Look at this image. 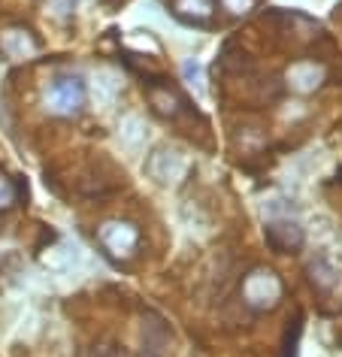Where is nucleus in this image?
Listing matches in <instances>:
<instances>
[{
    "label": "nucleus",
    "mask_w": 342,
    "mask_h": 357,
    "mask_svg": "<svg viewBox=\"0 0 342 357\" xmlns=\"http://www.w3.org/2000/svg\"><path fill=\"white\" fill-rule=\"evenodd\" d=\"M309 273H312V279L318 282L321 288H333V284L339 282V270H336V266H333L324 255H321V257H315L312 266H309Z\"/></svg>",
    "instance_id": "6e6552de"
},
{
    "label": "nucleus",
    "mask_w": 342,
    "mask_h": 357,
    "mask_svg": "<svg viewBox=\"0 0 342 357\" xmlns=\"http://www.w3.org/2000/svg\"><path fill=\"white\" fill-rule=\"evenodd\" d=\"M242 297L251 309H273L282 300V282L273 270H255L242 282Z\"/></svg>",
    "instance_id": "f257e3e1"
},
{
    "label": "nucleus",
    "mask_w": 342,
    "mask_h": 357,
    "mask_svg": "<svg viewBox=\"0 0 342 357\" xmlns=\"http://www.w3.org/2000/svg\"><path fill=\"white\" fill-rule=\"evenodd\" d=\"M149 173L158 178V182H176V178L185 176V158L179 155L176 149H158L155 155L149 158Z\"/></svg>",
    "instance_id": "39448f33"
},
{
    "label": "nucleus",
    "mask_w": 342,
    "mask_h": 357,
    "mask_svg": "<svg viewBox=\"0 0 342 357\" xmlns=\"http://www.w3.org/2000/svg\"><path fill=\"white\" fill-rule=\"evenodd\" d=\"M221 3H224V10H230V13H246L251 6V0H221Z\"/></svg>",
    "instance_id": "4468645a"
},
{
    "label": "nucleus",
    "mask_w": 342,
    "mask_h": 357,
    "mask_svg": "<svg viewBox=\"0 0 342 357\" xmlns=\"http://www.w3.org/2000/svg\"><path fill=\"white\" fill-rule=\"evenodd\" d=\"M185 70V79H188V82H197V85H200V64H194V61H188V64L182 67Z\"/></svg>",
    "instance_id": "ddd939ff"
},
{
    "label": "nucleus",
    "mask_w": 342,
    "mask_h": 357,
    "mask_svg": "<svg viewBox=\"0 0 342 357\" xmlns=\"http://www.w3.org/2000/svg\"><path fill=\"white\" fill-rule=\"evenodd\" d=\"M97 88H103V97H106V100H112L115 91H119V82H115V76L101 73V76H97Z\"/></svg>",
    "instance_id": "9d476101"
},
{
    "label": "nucleus",
    "mask_w": 342,
    "mask_h": 357,
    "mask_svg": "<svg viewBox=\"0 0 342 357\" xmlns=\"http://www.w3.org/2000/svg\"><path fill=\"white\" fill-rule=\"evenodd\" d=\"M46 106L55 115H76L85 106V85L82 79L67 76V79H55L52 88L46 91Z\"/></svg>",
    "instance_id": "f03ea898"
},
{
    "label": "nucleus",
    "mask_w": 342,
    "mask_h": 357,
    "mask_svg": "<svg viewBox=\"0 0 342 357\" xmlns=\"http://www.w3.org/2000/svg\"><path fill=\"white\" fill-rule=\"evenodd\" d=\"M101 243L110 248L112 255L128 257V255H133V248H137L140 234L133 225H128V221H106L101 227Z\"/></svg>",
    "instance_id": "7ed1b4c3"
},
{
    "label": "nucleus",
    "mask_w": 342,
    "mask_h": 357,
    "mask_svg": "<svg viewBox=\"0 0 342 357\" xmlns=\"http://www.w3.org/2000/svg\"><path fill=\"white\" fill-rule=\"evenodd\" d=\"M121 139L128 142L131 149H137L140 142H142V121L133 119V115H131V119H124V124H121Z\"/></svg>",
    "instance_id": "1a4fd4ad"
},
{
    "label": "nucleus",
    "mask_w": 342,
    "mask_h": 357,
    "mask_svg": "<svg viewBox=\"0 0 342 357\" xmlns=\"http://www.w3.org/2000/svg\"><path fill=\"white\" fill-rule=\"evenodd\" d=\"M15 200V191H13V185L6 182V178H0V209H6L10 203Z\"/></svg>",
    "instance_id": "f8f14e48"
},
{
    "label": "nucleus",
    "mask_w": 342,
    "mask_h": 357,
    "mask_svg": "<svg viewBox=\"0 0 342 357\" xmlns=\"http://www.w3.org/2000/svg\"><path fill=\"white\" fill-rule=\"evenodd\" d=\"M288 82H291L297 91H312V88H318V82H321V67L297 64V67H291V73H288Z\"/></svg>",
    "instance_id": "0eeeda50"
},
{
    "label": "nucleus",
    "mask_w": 342,
    "mask_h": 357,
    "mask_svg": "<svg viewBox=\"0 0 342 357\" xmlns=\"http://www.w3.org/2000/svg\"><path fill=\"white\" fill-rule=\"evenodd\" d=\"M151 103H155L161 112H170V115L176 112V97H173V94H164V97H161L158 91H151Z\"/></svg>",
    "instance_id": "9b49d317"
},
{
    "label": "nucleus",
    "mask_w": 342,
    "mask_h": 357,
    "mask_svg": "<svg viewBox=\"0 0 342 357\" xmlns=\"http://www.w3.org/2000/svg\"><path fill=\"white\" fill-rule=\"evenodd\" d=\"M79 3H82V0H67V6H70V10H73V6H79Z\"/></svg>",
    "instance_id": "2eb2a0df"
},
{
    "label": "nucleus",
    "mask_w": 342,
    "mask_h": 357,
    "mask_svg": "<svg viewBox=\"0 0 342 357\" xmlns=\"http://www.w3.org/2000/svg\"><path fill=\"white\" fill-rule=\"evenodd\" d=\"M0 46H3V52L10 58H28V55L37 52V40H34L28 31L13 28V31H6L3 37H0Z\"/></svg>",
    "instance_id": "423d86ee"
},
{
    "label": "nucleus",
    "mask_w": 342,
    "mask_h": 357,
    "mask_svg": "<svg viewBox=\"0 0 342 357\" xmlns=\"http://www.w3.org/2000/svg\"><path fill=\"white\" fill-rule=\"evenodd\" d=\"M267 245L278 255L297 252L303 245V230L297 221H269L267 225Z\"/></svg>",
    "instance_id": "20e7f679"
}]
</instances>
